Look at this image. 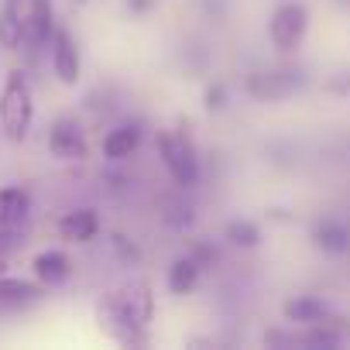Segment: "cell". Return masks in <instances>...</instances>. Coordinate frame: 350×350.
<instances>
[{
    "instance_id": "6da1fadb",
    "label": "cell",
    "mask_w": 350,
    "mask_h": 350,
    "mask_svg": "<svg viewBox=\"0 0 350 350\" xmlns=\"http://www.w3.org/2000/svg\"><path fill=\"white\" fill-rule=\"evenodd\" d=\"M154 151L168 172V179L179 186V189H196L200 179H203V158L193 144L189 134L175 131V127H158L154 131Z\"/></svg>"
},
{
    "instance_id": "7a4b0ae2",
    "label": "cell",
    "mask_w": 350,
    "mask_h": 350,
    "mask_svg": "<svg viewBox=\"0 0 350 350\" xmlns=\"http://www.w3.org/2000/svg\"><path fill=\"white\" fill-rule=\"evenodd\" d=\"M31 124H35V93H31V83L21 69H11L4 86H0V134L8 141L21 144L28 141L31 134Z\"/></svg>"
},
{
    "instance_id": "3957f363",
    "label": "cell",
    "mask_w": 350,
    "mask_h": 350,
    "mask_svg": "<svg viewBox=\"0 0 350 350\" xmlns=\"http://www.w3.org/2000/svg\"><path fill=\"white\" fill-rule=\"evenodd\" d=\"M306 86H309V76L306 69H295V66H271V69H254L244 76V93L254 103H282L302 93Z\"/></svg>"
},
{
    "instance_id": "277c9868",
    "label": "cell",
    "mask_w": 350,
    "mask_h": 350,
    "mask_svg": "<svg viewBox=\"0 0 350 350\" xmlns=\"http://www.w3.org/2000/svg\"><path fill=\"white\" fill-rule=\"evenodd\" d=\"M96 319L100 326L124 347H144L148 343V323L137 319V312L131 309L127 295L124 292H103L100 302H96Z\"/></svg>"
},
{
    "instance_id": "5b68a950",
    "label": "cell",
    "mask_w": 350,
    "mask_h": 350,
    "mask_svg": "<svg viewBox=\"0 0 350 350\" xmlns=\"http://www.w3.org/2000/svg\"><path fill=\"white\" fill-rule=\"evenodd\" d=\"M309 35V8L302 0H278L268 14V42L278 55H292L302 49Z\"/></svg>"
},
{
    "instance_id": "8992f818",
    "label": "cell",
    "mask_w": 350,
    "mask_h": 350,
    "mask_svg": "<svg viewBox=\"0 0 350 350\" xmlns=\"http://www.w3.org/2000/svg\"><path fill=\"white\" fill-rule=\"evenodd\" d=\"M49 62H52V76L62 86H79V79H83V52H79V42L72 38V31L62 28V25L52 35Z\"/></svg>"
},
{
    "instance_id": "52a82bcc",
    "label": "cell",
    "mask_w": 350,
    "mask_h": 350,
    "mask_svg": "<svg viewBox=\"0 0 350 350\" xmlns=\"http://www.w3.org/2000/svg\"><path fill=\"white\" fill-rule=\"evenodd\" d=\"M49 154L59 161H86L90 144H86V131L76 117H59L49 127Z\"/></svg>"
},
{
    "instance_id": "ba28073f",
    "label": "cell",
    "mask_w": 350,
    "mask_h": 350,
    "mask_svg": "<svg viewBox=\"0 0 350 350\" xmlns=\"http://www.w3.org/2000/svg\"><path fill=\"white\" fill-rule=\"evenodd\" d=\"M309 241H312V247H316L319 254H326V258H343V254H350V220L333 217V213L316 217V220L309 224Z\"/></svg>"
},
{
    "instance_id": "9c48e42d",
    "label": "cell",
    "mask_w": 350,
    "mask_h": 350,
    "mask_svg": "<svg viewBox=\"0 0 350 350\" xmlns=\"http://www.w3.org/2000/svg\"><path fill=\"white\" fill-rule=\"evenodd\" d=\"M55 28H59V21H55V4H52V0H28V11H25V45L31 52H49Z\"/></svg>"
},
{
    "instance_id": "30bf717a",
    "label": "cell",
    "mask_w": 350,
    "mask_h": 350,
    "mask_svg": "<svg viewBox=\"0 0 350 350\" xmlns=\"http://www.w3.org/2000/svg\"><path fill=\"white\" fill-rule=\"evenodd\" d=\"M49 295V288L35 278H14V275H0V316H14V312H25L31 306H38L42 299Z\"/></svg>"
},
{
    "instance_id": "8fae6325",
    "label": "cell",
    "mask_w": 350,
    "mask_h": 350,
    "mask_svg": "<svg viewBox=\"0 0 350 350\" xmlns=\"http://www.w3.org/2000/svg\"><path fill=\"white\" fill-rule=\"evenodd\" d=\"M141 137H144V124L141 120H120V124H113L103 134L100 151H103L107 161H127L141 148Z\"/></svg>"
},
{
    "instance_id": "7c38bea8",
    "label": "cell",
    "mask_w": 350,
    "mask_h": 350,
    "mask_svg": "<svg viewBox=\"0 0 350 350\" xmlns=\"http://www.w3.org/2000/svg\"><path fill=\"white\" fill-rule=\"evenodd\" d=\"M31 271H35V278L45 288H59V285H66L72 278L76 265H72V258L62 247H49V251H38L31 258Z\"/></svg>"
},
{
    "instance_id": "4fadbf2b",
    "label": "cell",
    "mask_w": 350,
    "mask_h": 350,
    "mask_svg": "<svg viewBox=\"0 0 350 350\" xmlns=\"http://www.w3.org/2000/svg\"><path fill=\"white\" fill-rule=\"evenodd\" d=\"M203 271H206V268H203L189 251L179 254V258H172V265H168V271H165V288H168V295H175V299L193 295V292L200 288Z\"/></svg>"
},
{
    "instance_id": "5bb4252c",
    "label": "cell",
    "mask_w": 350,
    "mask_h": 350,
    "mask_svg": "<svg viewBox=\"0 0 350 350\" xmlns=\"http://www.w3.org/2000/svg\"><path fill=\"white\" fill-rule=\"evenodd\" d=\"M350 340V329L343 326V319L336 316H326L319 323H309L302 329H295V343L299 347H319V350H329V347H343Z\"/></svg>"
},
{
    "instance_id": "9a60e30c",
    "label": "cell",
    "mask_w": 350,
    "mask_h": 350,
    "mask_svg": "<svg viewBox=\"0 0 350 350\" xmlns=\"http://www.w3.org/2000/svg\"><path fill=\"white\" fill-rule=\"evenodd\" d=\"M100 234V213L93 206H76L59 217V237L69 244H90Z\"/></svg>"
},
{
    "instance_id": "2e32d148",
    "label": "cell",
    "mask_w": 350,
    "mask_h": 350,
    "mask_svg": "<svg viewBox=\"0 0 350 350\" xmlns=\"http://www.w3.org/2000/svg\"><path fill=\"white\" fill-rule=\"evenodd\" d=\"M158 220H161V227L172 230V234H189V230L196 227V206L186 200V189L172 193V196H161V203H158Z\"/></svg>"
},
{
    "instance_id": "e0dca14e",
    "label": "cell",
    "mask_w": 350,
    "mask_h": 350,
    "mask_svg": "<svg viewBox=\"0 0 350 350\" xmlns=\"http://www.w3.org/2000/svg\"><path fill=\"white\" fill-rule=\"evenodd\" d=\"M28 220H31V193L21 186H4L0 189V227L25 230Z\"/></svg>"
},
{
    "instance_id": "ac0fdd59",
    "label": "cell",
    "mask_w": 350,
    "mask_h": 350,
    "mask_svg": "<svg viewBox=\"0 0 350 350\" xmlns=\"http://www.w3.org/2000/svg\"><path fill=\"white\" fill-rule=\"evenodd\" d=\"M282 316H285L288 326H309V323L333 316V306L319 295H292V299L282 302Z\"/></svg>"
},
{
    "instance_id": "d6986e66",
    "label": "cell",
    "mask_w": 350,
    "mask_h": 350,
    "mask_svg": "<svg viewBox=\"0 0 350 350\" xmlns=\"http://www.w3.org/2000/svg\"><path fill=\"white\" fill-rule=\"evenodd\" d=\"M25 45V14L21 0H0V49L18 52Z\"/></svg>"
},
{
    "instance_id": "ffe728a7",
    "label": "cell",
    "mask_w": 350,
    "mask_h": 350,
    "mask_svg": "<svg viewBox=\"0 0 350 350\" xmlns=\"http://www.w3.org/2000/svg\"><path fill=\"white\" fill-rule=\"evenodd\" d=\"M224 241L237 251H258L265 244V230L258 220H247V217H234L224 224Z\"/></svg>"
},
{
    "instance_id": "44dd1931",
    "label": "cell",
    "mask_w": 350,
    "mask_h": 350,
    "mask_svg": "<svg viewBox=\"0 0 350 350\" xmlns=\"http://www.w3.org/2000/svg\"><path fill=\"white\" fill-rule=\"evenodd\" d=\"M127 302H131V309L137 312V319L141 323H151V316H154V295H151V282L148 278H134L131 285H127Z\"/></svg>"
},
{
    "instance_id": "7402d4cb",
    "label": "cell",
    "mask_w": 350,
    "mask_h": 350,
    "mask_svg": "<svg viewBox=\"0 0 350 350\" xmlns=\"http://www.w3.org/2000/svg\"><path fill=\"white\" fill-rule=\"evenodd\" d=\"M203 107H206L210 113H224V110L230 107V86H227L224 79L206 83V90H203Z\"/></svg>"
},
{
    "instance_id": "603a6c76",
    "label": "cell",
    "mask_w": 350,
    "mask_h": 350,
    "mask_svg": "<svg viewBox=\"0 0 350 350\" xmlns=\"http://www.w3.org/2000/svg\"><path fill=\"white\" fill-rule=\"evenodd\" d=\"M110 251H113L117 261L127 265V268H134V265L141 261V247H137L131 237H124V234H113V237H110Z\"/></svg>"
},
{
    "instance_id": "cb8c5ba5",
    "label": "cell",
    "mask_w": 350,
    "mask_h": 350,
    "mask_svg": "<svg viewBox=\"0 0 350 350\" xmlns=\"http://www.w3.org/2000/svg\"><path fill=\"white\" fill-rule=\"evenodd\" d=\"M323 90L336 100H350V69H336L333 76L323 79Z\"/></svg>"
},
{
    "instance_id": "d4e9b609",
    "label": "cell",
    "mask_w": 350,
    "mask_h": 350,
    "mask_svg": "<svg viewBox=\"0 0 350 350\" xmlns=\"http://www.w3.org/2000/svg\"><path fill=\"white\" fill-rule=\"evenodd\" d=\"M189 254H193V258H196V261H200L203 268H210V261H217V251H213L210 244H203V241H196Z\"/></svg>"
},
{
    "instance_id": "484cf974",
    "label": "cell",
    "mask_w": 350,
    "mask_h": 350,
    "mask_svg": "<svg viewBox=\"0 0 350 350\" xmlns=\"http://www.w3.org/2000/svg\"><path fill=\"white\" fill-rule=\"evenodd\" d=\"M124 4H127V11H131L134 18H144V14H151V11H154L158 0H124Z\"/></svg>"
},
{
    "instance_id": "4316f807",
    "label": "cell",
    "mask_w": 350,
    "mask_h": 350,
    "mask_svg": "<svg viewBox=\"0 0 350 350\" xmlns=\"http://www.w3.org/2000/svg\"><path fill=\"white\" fill-rule=\"evenodd\" d=\"M0 275H8V258H0Z\"/></svg>"
},
{
    "instance_id": "83f0119b",
    "label": "cell",
    "mask_w": 350,
    "mask_h": 350,
    "mask_svg": "<svg viewBox=\"0 0 350 350\" xmlns=\"http://www.w3.org/2000/svg\"><path fill=\"white\" fill-rule=\"evenodd\" d=\"M72 4H90V0H72Z\"/></svg>"
}]
</instances>
